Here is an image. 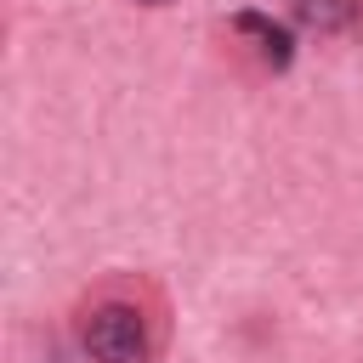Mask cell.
I'll return each instance as SVG.
<instances>
[{"label":"cell","instance_id":"cell-3","mask_svg":"<svg viewBox=\"0 0 363 363\" xmlns=\"http://www.w3.org/2000/svg\"><path fill=\"white\" fill-rule=\"evenodd\" d=\"M238 34H255V40H261V57H267V62H278V68L289 62V34H284L278 23H267V17L244 11V17H238Z\"/></svg>","mask_w":363,"mask_h":363},{"label":"cell","instance_id":"cell-2","mask_svg":"<svg viewBox=\"0 0 363 363\" xmlns=\"http://www.w3.org/2000/svg\"><path fill=\"white\" fill-rule=\"evenodd\" d=\"M295 17L318 34H340V28H352L357 0H295Z\"/></svg>","mask_w":363,"mask_h":363},{"label":"cell","instance_id":"cell-1","mask_svg":"<svg viewBox=\"0 0 363 363\" xmlns=\"http://www.w3.org/2000/svg\"><path fill=\"white\" fill-rule=\"evenodd\" d=\"M85 352L96 363H147V323L136 306L108 301L85 318Z\"/></svg>","mask_w":363,"mask_h":363}]
</instances>
